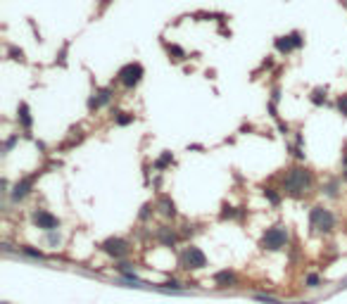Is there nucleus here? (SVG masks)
Wrapping results in <instances>:
<instances>
[{"label": "nucleus", "mask_w": 347, "mask_h": 304, "mask_svg": "<svg viewBox=\"0 0 347 304\" xmlns=\"http://www.w3.org/2000/svg\"><path fill=\"white\" fill-rule=\"evenodd\" d=\"M309 186H312V173L307 169H290L288 176H285V188H288L290 195H300Z\"/></svg>", "instance_id": "1"}, {"label": "nucleus", "mask_w": 347, "mask_h": 304, "mask_svg": "<svg viewBox=\"0 0 347 304\" xmlns=\"http://www.w3.org/2000/svg\"><path fill=\"white\" fill-rule=\"evenodd\" d=\"M288 242V231L285 228H269L262 238V247L269 249V252H278V249L285 247Z\"/></svg>", "instance_id": "2"}, {"label": "nucleus", "mask_w": 347, "mask_h": 304, "mask_svg": "<svg viewBox=\"0 0 347 304\" xmlns=\"http://www.w3.org/2000/svg\"><path fill=\"white\" fill-rule=\"evenodd\" d=\"M309 223H312V228H319L324 233H331L335 228V216L324 207H314L312 214H309Z\"/></svg>", "instance_id": "3"}, {"label": "nucleus", "mask_w": 347, "mask_h": 304, "mask_svg": "<svg viewBox=\"0 0 347 304\" xmlns=\"http://www.w3.org/2000/svg\"><path fill=\"white\" fill-rule=\"evenodd\" d=\"M143 64L140 62H129V64H124L121 69H119V81L124 83L126 88H133V86H138L140 83V79H143Z\"/></svg>", "instance_id": "4"}, {"label": "nucleus", "mask_w": 347, "mask_h": 304, "mask_svg": "<svg viewBox=\"0 0 347 304\" xmlns=\"http://www.w3.org/2000/svg\"><path fill=\"white\" fill-rule=\"evenodd\" d=\"M181 266L183 269H205L207 266V257H205V252H202L200 247H186L183 249V255H181Z\"/></svg>", "instance_id": "5"}, {"label": "nucleus", "mask_w": 347, "mask_h": 304, "mask_svg": "<svg viewBox=\"0 0 347 304\" xmlns=\"http://www.w3.org/2000/svg\"><path fill=\"white\" fill-rule=\"evenodd\" d=\"M129 249H131V245H129L124 238H107V240L103 242V252H107V255L114 257V259L126 257L129 255Z\"/></svg>", "instance_id": "6"}, {"label": "nucleus", "mask_w": 347, "mask_h": 304, "mask_svg": "<svg viewBox=\"0 0 347 304\" xmlns=\"http://www.w3.org/2000/svg\"><path fill=\"white\" fill-rule=\"evenodd\" d=\"M34 223L43 231H57L60 228V219L55 214H50L48 209H34V214H31Z\"/></svg>", "instance_id": "7"}, {"label": "nucleus", "mask_w": 347, "mask_h": 304, "mask_svg": "<svg viewBox=\"0 0 347 304\" xmlns=\"http://www.w3.org/2000/svg\"><path fill=\"white\" fill-rule=\"evenodd\" d=\"M31 188H34V176H24L21 181H17V183H14V188L10 190V197H12L14 202L24 200V197L31 193Z\"/></svg>", "instance_id": "8"}, {"label": "nucleus", "mask_w": 347, "mask_h": 304, "mask_svg": "<svg viewBox=\"0 0 347 304\" xmlns=\"http://www.w3.org/2000/svg\"><path fill=\"white\" fill-rule=\"evenodd\" d=\"M112 100V90L110 88H103L97 90L95 95L88 100V110H97V107H103V105H107Z\"/></svg>", "instance_id": "9"}, {"label": "nucleus", "mask_w": 347, "mask_h": 304, "mask_svg": "<svg viewBox=\"0 0 347 304\" xmlns=\"http://www.w3.org/2000/svg\"><path fill=\"white\" fill-rule=\"evenodd\" d=\"M214 283L221 285V288H226V285H233V283H236V271H231V269L216 271V273H214Z\"/></svg>", "instance_id": "10"}, {"label": "nucleus", "mask_w": 347, "mask_h": 304, "mask_svg": "<svg viewBox=\"0 0 347 304\" xmlns=\"http://www.w3.org/2000/svg\"><path fill=\"white\" fill-rule=\"evenodd\" d=\"M157 240H160L162 245H167V247H174V245H176V240H179V235L174 233L171 228L162 226L160 231H157Z\"/></svg>", "instance_id": "11"}, {"label": "nucleus", "mask_w": 347, "mask_h": 304, "mask_svg": "<svg viewBox=\"0 0 347 304\" xmlns=\"http://www.w3.org/2000/svg\"><path fill=\"white\" fill-rule=\"evenodd\" d=\"M298 45H295V38L290 36H281V38H276V50L281 53V55H288L290 50H295Z\"/></svg>", "instance_id": "12"}, {"label": "nucleus", "mask_w": 347, "mask_h": 304, "mask_svg": "<svg viewBox=\"0 0 347 304\" xmlns=\"http://www.w3.org/2000/svg\"><path fill=\"white\" fill-rule=\"evenodd\" d=\"M157 207L162 209L164 216H176V205H174V200H169V195H162L157 200Z\"/></svg>", "instance_id": "13"}, {"label": "nucleus", "mask_w": 347, "mask_h": 304, "mask_svg": "<svg viewBox=\"0 0 347 304\" xmlns=\"http://www.w3.org/2000/svg\"><path fill=\"white\" fill-rule=\"evenodd\" d=\"M17 119H19V124L24 126L27 131L31 129V124H34V119H31V114H29V105H27V103H21V105H19V117H17Z\"/></svg>", "instance_id": "14"}, {"label": "nucleus", "mask_w": 347, "mask_h": 304, "mask_svg": "<svg viewBox=\"0 0 347 304\" xmlns=\"http://www.w3.org/2000/svg\"><path fill=\"white\" fill-rule=\"evenodd\" d=\"M114 271H119L121 276H129V273H136V271H133V264H131V262H117V264H114Z\"/></svg>", "instance_id": "15"}, {"label": "nucleus", "mask_w": 347, "mask_h": 304, "mask_svg": "<svg viewBox=\"0 0 347 304\" xmlns=\"http://www.w3.org/2000/svg\"><path fill=\"white\" fill-rule=\"evenodd\" d=\"M160 288H162V290H181V288H183V283H181L179 278H167Z\"/></svg>", "instance_id": "16"}, {"label": "nucleus", "mask_w": 347, "mask_h": 304, "mask_svg": "<svg viewBox=\"0 0 347 304\" xmlns=\"http://www.w3.org/2000/svg\"><path fill=\"white\" fill-rule=\"evenodd\" d=\"M171 162H174L171 152H164V155H162V157L157 159V162H155V169H167V166L171 164Z\"/></svg>", "instance_id": "17"}, {"label": "nucleus", "mask_w": 347, "mask_h": 304, "mask_svg": "<svg viewBox=\"0 0 347 304\" xmlns=\"http://www.w3.org/2000/svg\"><path fill=\"white\" fill-rule=\"evenodd\" d=\"M264 197H266L271 205H278V202H281V195H278L274 188H264Z\"/></svg>", "instance_id": "18"}, {"label": "nucleus", "mask_w": 347, "mask_h": 304, "mask_svg": "<svg viewBox=\"0 0 347 304\" xmlns=\"http://www.w3.org/2000/svg\"><path fill=\"white\" fill-rule=\"evenodd\" d=\"M119 126H126V124H133V114H124V112H119L117 117H114Z\"/></svg>", "instance_id": "19"}, {"label": "nucleus", "mask_w": 347, "mask_h": 304, "mask_svg": "<svg viewBox=\"0 0 347 304\" xmlns=\"http://www.w3.org/2000/svg\"><path fill=\"white\" fill-rule=\"evenodd\" d=\"M21 252H24V255H29V257H34V259H43V252H41V249L31 247V245H24V247H21Z\"/></svg>", "instance_id": "20"}, {"label": "nucleus", "mask_w": 347, "mask_h": 304, "mask_svg": "<svg viewBox=\"0 0 347 304\" xmlns=\"http://www.w3.org/2000/svg\"><path fill=\"white\" fill-rule=\"evenodd\" d=\"M312 103L314 105H321V103H326V90H321V88H316L312 93Z\"/></svg>", "instance_id": "21"}, {"label": "nucleus", "mask_w": 347, "mask_h": 304, "mask_svg": "<svg viewBox=\"0 0 347 304\" xmlns=\"http://www.w3.org/2000/svg\"><path fill=\"white\" fill-rule=\"evenodd\" d=\"M307 285H309V288H319L321 285L319 273H309V276H307Z\"/></svg>", "instance_id": "22"}, {"label": "nucleus", "mask_w": 347, "mask_h": 304, "mask_svg": "<svg viewBox=\"0 0 347 304\" xmlns=\"http://www.w3.org/2000/svg\"><path fill=\"white\" fill-rule=\"evenodd\" d=\"M255 299H257V302H264V304H281L276 297H269V295H255Z\"/></svg>", "instance_id": "23"}, {"label": "nucleus", "mask_w": 347, "mask_h": 304, "mask_svg": "<svg viewBox=\"0 0 347 304\" xmlns=\"http://www.w3.org/2000/svg\"><path fill=\"white\" fill-rule=\"evenodd\" d=\"M238 214H240V212H236V209H233V207H226V209H224V212H221V216H224V219H236Z\"/></svg>", "instance_id": "24"}, {"label": "nucleus", "mask_w": 347, "mask_h": 304, "mask_svg": "<svg viewBox=\"0 0 347 304\" xmlns=\"http://www.w3.org/2000/svg\"><path fill=\"white\" fill-rule=\"evenodd\" d=\"M7 53L12 55V60H24V53H21V50H17V48H12V45L7 48Z\"/></svg>", "instance_id": "25"}, {"label": "nucleus", "mask_w": 347, "mask_h": 304, "mask_svg": "<svg viewBox=\"0 0 347 304\" xmlns=\"http://www.w3.org/2000/svg\"><path fill=\"white\" fill-rule=\"evenodd\" d=\"M48 242H50V245H60V233H55V231H48Z\"/></svg>", "instance_id": "26"}, {"label": "nucleus", "mask_w": 347, "mask_h": 304, "mask_svg": "<svg viewBox=\"0 0 347 304\" xmlns=\"http://www.w3.org/2000/svg\"><path fill=\"white\" fill-rule=\"evenodd\" d=\"M338 107H340L342 114H347V95H340V100H338Z\"/></svg>", "instance_id": "27"}, {"label": "nucleus", "mask_w": 347, "mask_h": 304, "mask_svg": "<svg viewBox=\"0 0 347 304\" xmlns=\"http://www.w3.org/2000/svg\"><path fill=\"white\" fill-rule=\"evenodd\" d=\"M338 193V181H333L331 186H326V195H335Z\"/></svg>", "instance_id": "28"}, {"label": "nucleus", "mask_w": 347, "mask_h": 304, "mask_svg": "<svg viewBox=\"0 0 347 304\" xmlns=\"http://www.w3.org/2000/svg\"><path fill=\"white\" fill-rule=\"evenodd\" d=\"M150 212H153V209H150V205H145V207H143V212H140V221H145L147 216H150Z\"/></svg>", "instance_id": "29"}, {"label": "nucleus", "mask_w": 347, "mask_h": 304, "mask_svg": "<svg viewBox=\"0 0 347 304\" xmlns=\"http://www.w3.org/2000/svg\"><path fill=\"white\" fill-rule=\"evenodd\" d=\"M14 143H17V136H12V138H7V140H5V152H7V150H12Z\"/></svg>", "instance_id": "30"}, {"label": "nucleus", "mask_w": 347, "mask_h": 304, "mask_svg": "<svg viewBox=\"0 0 347 304\" xmlns=\"http://www.w3.org/2000/svg\"><path fill=\"white\" fill-rule=\"evenodd\" d=\"M345 179H347V169H345Z\"/></svg>", "instance_id": "31"}]
</instances>
